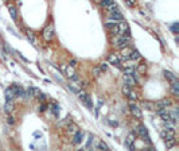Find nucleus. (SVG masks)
Here are the masks:
<instances>
[{"instance_id": "f257e3e1", "label": "nucleus", "mask_w": 179, "mask_h": 151, "mask_svg": "<svg viewBox=\"0 0 179 151\" xmlns=\"http://www.w3.org/2000/svg\"><path fill=\"white\" fill-rule=\"evenodd\" d=\"M131 38H127V36H114L112 43H113L114 47H119V49H124V47L128 46Z\"/></svg>"}, {"instance_id": "f03ea898", "label": "nucleus", "mask_w": 179, "mask_h": 151, "mask_svg": "<svg viewBox=\"0 0 179 151\" xmlns=\"http://www.w3.org/2000/svg\"><path fill=\"white\" fill-rule=\"evenodd\" d=\"M42 35H43V38H44V40H51L54 38V27H53V24H48V26H46L44 27V30H43V32H42Z\"/></svg>"}, {"instance_id": "7ed1b4c3", "label": "nucleus", "mask_w": 179, "mask_h": 151, "mask_svg": "<svg viewBox=\"0 0 179 151\" xmlns=\"http://www.w3.org/2000/svg\"><path fill=\"white\" fill-rule=\"evenodd\" d=\"M128 30H129V28H128V24H127L124 20H123V22H119V23H117V27H116L117 36H124L125 32L128 31Z\"/></svg>"}, {"instance_id": "20e7f679", "label": "nucleus", "mask_w": 179, "mask_h": 151, "mask_svg": "<svg viewBox=\"0 0 179 151\" xmlns=\"http://www.w3.org/2000/svg\"><path fill=\"white\" fill-rule=\"evenodd\" d=\"M78 97H80V100L84 101L85 104L89 107V108H92V101H90V99H89V94L85 90H80V92H78Z\"/></svg>"}, {"instance_id": "39448f33", "label": "nucleus", "mask_w": 179, "mask_h": 151, "mask_svg": "<svg viewBox=\"0 0 179 151\" xmlns=\"http://www.w3.org/2000/svg\"><path fill=\"white\" fill-rule=\"evenodd\" d=\"M163 76H164V78L169 81L170 84H175V82H178V77L174 74L173 72H170V70H164L163 72Z\"/></svg>"}, {"instance_id": "423d86ee", "label": "nucleus", "mask_w": 179, "mask_h": 151, "mask_svg": "<svg viewBox=\"0 0 179 151\" xmlns=\"http://www.w3.org/2000/svg\"><path fill=\"white\" fill-rule=\"evenodd\" d=\"M129 111H131L132 115L135 117H137V119H140V117H141V111H140V108L135 104V103H131V104H129Z\"/></svg>"}, {"instance_id": "0eeeda50", "label": "nucleus", "mask_w": 179, "mask_h": 151, "mask_svg": "<svg viewBox=\"0 0 179 151\" xmlns=\"http://www.w3.org/2000/svg\"><path fill=\"white\" fill-rule=\"evenodd\" d=\"M136 134L139 135V136H141V138L144 139V141H147V142H151L150 141V138H148V132H147V130H145V127L144 126H140L137 127V131H136Z\"/></svg>"}, {"instance_id": "6e6552de", "label": "nucleus", "mask_w": 179, "mask_h": 151, "mask_svg": "<svg viewBox=\"0 0 179 151\" xmlns=\"http://www.w3.org/2000/svg\"><path fill=\"white\" fill-rule=\"evenodd\" d=\"M110 20H113V22H123L124 20V16H123V14L121 12H119V11H110Z\"/></svg>"}, {"instance_id": "1a4fd4ad", "label": "nucleus", "mask_w": 179, "mask_h": 151, "mask_svg": "<svg viewBox=\"0 0 179 151\" xmlns=\"http://www.w3.org/2000/svg\"><path fill=\"white\" fill-rule=\"evenodd\" d=\"M132 50L128 49V47H124V49H121V53L119 54V57H120V60L123 61H128L129 60V56H131Z\"/></svg>"}, {"instance_id": "9d476101", "label": "nucleus", "mask_w": 179, "mask_h": 151, "mask_svg": "<svg viewBox=\"0 0 179 151\" xmlns=\"http://www.w3.org/2000/svg\"><path fill=\"white\" fill-rule=\"evenodd\" d=\"M84 131H80L78 130L76 134H74V138H73V143L74 145H80L81 142H82V139H84Z\"/></svg>"}, {"instance_id": "9b49d317", "label": "nucleus", "mask_w": 179, "mask_h": 151, "mask_svg": "<svg viewBox=\"0 0 179 151\" xmlns=\"http://www.w3.org/2000/svg\"><path fill=\"white\" fill-rule=\"evenodd\" d=\"M63 72L66 73V76H68L69 78H72L73 76L77 74L76 70H74V68H72V66H69V65H63Z\"/></svg>"}, {"instance_id": "f8f14e48", "label": "nucleus", "mask_w": 179, "mask_h": 151, "mask_svg": "<svg viewBox=\"0 0 179 151\" xmlns=\"http://www.w3.org/2000/svg\"><path fill=\"white\" fill-rule=\"evenodd\" d=\"M102 7H106V8H109L110 11H114L116 10V3L112 2V0H104V2L100 3Z\"/></svg>"}, {"instance_id": "ddd939ff", "label": "nucleus", "mask_w": 179, "mask_h": 151, "mask_svg": "<svg viewBox=\"0 0 179 151\" xmlns=\"http://www.w3.org/2000/svg\"><path fill=\"white\" fill-rule=\"evenodd\" d=\"M10 89L12 90V93H14V96H15V97H16V96H18V97H22V96H23V93H24V90L22 89L20 86H16V85L11 86Z\"/></svg>"}, {"instance_id": "4468645a", "label": "nucleus", "mask_w": 179, "mask_h": 151, "mask_svg": "<svg viewBox=\"0 0 179 151\" xmlns=\"http://www.w3.org/2000/svg\"><path fill=\"white\" fill-rule=\"evenodd\" d=\"M120 57H119V54H110L109 56V62L110 64H113V65H116V66H120L121 65V62H120Z\"/></svg>"}, {"instance_id": "2eb2a0df", "label": "nucleus", "mask_w": 179, "mask_h": 151, "mask_svg": "<svg viewBox=\"0 0 179 151\" xmlns=\"http://www.w3.org/2000/svg\"><path fill=\"white\" fill-rule=\"evenodd\" d=\"M14 109H15V104H14V101H6V104H4V112L6 113H12L14 112Z\"/></svg>"}, {"instance_id": "dca6fc26", "label": "nucleus", "mask_w": 179, "mask_h": 151, "mask_svg": "<svg viewBox=\"0 0 179 151\" xmlns=\"http://www.w3.org/2000/svg\"><path fill=\"white\" fill-rule=\"evenodd\" d=\"M124 74H125V76H129V77H132V78L136 80V72H135V68H133V66L125 68V69H124ZM136 81H137V80H136Z\"/></svg>"}, {"instance_id": "f3484780", "label": "nucleus", "mask_w": 179, "mask_h": 151, "mask_svg": "<svg viewBox=\"0 0 179 151\" xmlns=\"http://www.w3.org/2000/svg\"><path fill=\"white\" fill-rule=\"evenodd\" d=\"M133 142H135V132H132V134H129L128 136H127L125 139V143L128 147H131V149L133 150Z\"/></svg>"}, {"instance_id": "a211bd4d", "label": "nucleus", "mask_w": 179, "mask_h": 151, "mask_svg": "<svg viewBox=\"0 0 179 151\" xmlns=\"http://www.w3.org/2000/svg\"><path fill=\"white\" fill-rule=\"evenodd\" d=\"M123 78H124V84L125 85H129V86H133L136 84V80L135 78H132V77H129V76H123Z\"/></svg>"}, {"instance_id": "6ab92c4d", "label": "nucleus", "mask_w": 179, "mask_h": 151, "mask_svg": "<svg viewBox=\"0 0 179 151\" xmlns=\"http://www.w3.org/2000/svg\"><path fill=\"white\" fill-rule=\"evenodd\" d=\"M171 104H173V103H171L170 99H162L160 101H158V105H160L162 108H164V109H166V108H169V107H170Z\"/></svg>"}, {"instance_id": "aec40b11", "label": "nucleus", "mask_w": 179, "mask_h": 151, "mask_svg": "<svg viewBox=\"0 0 179 151\" xmlns=\"http://www.w3.org/2000/svg\"><path fill=\"white\" fill-rule=\"evenodd\" d=\"M159 116H160V117H162V119H163V120H164V121H166V123H167V121H169V123H170V121H171V115H170L169 109H166V111L160 112V113H159Z\"/></svg>"}, {"instance_id": "412c9836", "label": "nucleus", "mask_w": 179, "mask_h": 151, "mask_svg": "<svg viewBox=\"0 0 179 151\" xmlns=\"http://www.w3.org/2000/svg\"><path fill=\"white\" fill-rule=\"evenodd\" d=\"M171 93H173L175 97H178V96H179V82L171 84Z\"/></svg>"}, {"instance_id": "4be33fe9", "label": "nucleus", "mask_w": 179, "mask_h": 151, "mask_svg": "<svg viewBox=\"0 0 179 151\" xmlns=\"http://www.w3.org/2000/svg\"><path fill=\"white\" fill-rule=\"evenodd\" d=\"M166 145L169 149H171V147L177 146V141H175V138H167L166 139Z\"/></svg>"}, {"instance_id": "5701e85b", "label": "nucleus", "mask_w": 179, "mask_h": 151, "mask_svg": "<svg viewBox=\"0 0 179 151\" xmlns=\"http://www.w3.org/2000/svg\"><path fill=\"white\" fill-rule=\"evenodd\" d=\"M97 149L101 150V151H108V150H109V149H108V146H106V143L102 142V141H100L98 143H97Z\"/></svg>"}, {"instance_id": "b1692460", "label": "nucleus", "mask_w": 179, "mask_h": 151, "mask_svg": "<svg viewBox=\"0 0 179 151\" xmlns=\"http://www.w3.org/2000/svg\"><path fill=\"white\" fill-rule=\"evenodd\" d=\"M116 26H117V22H113V20H108L106 22V24H105V27L108 28V30H113V28L114 27H116Z\"/></svg>"}, {"instance_id": "393cba45", "label": "nucleus", "mask_w": 179, "mask_h": 151, "mask_svg": "<svg viewBox=\"0 0 179 151\" xmlns=\"http://www.w3.org/2000/svg\"><path fill=\"white\" fill-rule=\"evenodd\" d=\"M129 60H132V61L140 60V54H139V51H136V50H132L131 56H129Z\"/></svg>"}, {"instance_id": "a878e982", "label": "nucleus", "mask_w": 179, "mask_h": 151, "mask_svg": "<svg viewBox=\"0 0 179 151\" xmlns=\"http://www.w3.org/2000/svg\"><path fill=\"white\" fill-rule=\"evenodd\" d=\"M6 97H7V100H6V101H12V100H14V97H15L14 93H12V90H11L10 88L6 90Z\"/></svg>"}, {"instance_id": "bb28decb", "label": "nucleus", "mask_w": 179, "mask_h": 151, "mask_svg": "<svg viewBox=\"0 0 179 151\" xmlns=\"http://www.w3.org/2000/svg\"><path fill=\"white\" fill-rule=\"evenodd\" d=\"M127 97H128V99H129V100H131V101H135V100H137V97H139V96H137V93H136V92L132 89L131 92H129V94L127 96Z\"/></svg>"}, {"instance_id": "cd10ccee", "label": "nucleus", "mask_w": 179, "mask_h": 151, "mask_svg": "<svg viewBox=\"0 0 179 151\" xmlns=\"http://www.w3.org/2000/svg\"><path fill=\"white\" fill-rule=\"evenodd\" d=\"M66 130H68V132H72V134H76V132L78 131L77 130V126L74 123H72V124H69L68 127H66Z\"/></svg>"}, {"instance_id": "c85d7f7f", "label": "nucleus", "mask_w": 179, "mask_h": 151, "mask_svg": "<svg viewBox=\"0 0 179 151\" xmlns=\"http://www.w3.org/2000/svg\"><path fill=\"white\" fill-rule=\"evenodd\" d=\"M137 72L141 73V74H145V72H147V65L145 64H140L137 66Z\"/></svg>"}, {"instance_id": "c756f323", "label": "nucleus", "mask_w": 179, "mask_h": 151, "mask_svg": "<svg viewBox=\"0 0 179 151\" xmlns=\"http://www.w3.org/2000/svg\"><path fill=\"white\" fill-rule=\"evenodd\" d=\"M143 107H144V108H147V109H150V111H154V109H155V104H152V103H150V101H144Z\"/></svg>"}, {"instance_id": "7c9ffc66", "label": "nucleus", "mask_w": 179, "mask_h": 151, "mask_svg": "<svg viewBox=\"0 0 179 151\" xmlns=\"http://www.w3.org/2000/svg\"><path fill=\"white\" fill-rule=\"evenodd\" d=\"M123 93H124L125 96H128L129 94V92H131L132 90V86H129V85H125V84H124V85H123Z\"/></svg>"}, {"instance_id": "2f4dec72", "label": "nucleus", "mask_w": 179, "mask_h": 151, "mask_svg": "<svg viewBox=\"0 0 179 151\" xmlns=\"http://www.w3.org/2000/svg\"><path fill=\"white\" fill-rule=\"evenodd\" d=\"M10 12H11V16H12V19L16 20L18 19V16H16V8H15L14 6H10Z\"/></svg>"}, {"instance_id": "473e14b6", "label": "nucleus", "mask_w": 179, "mask_h": 151, "mask_svg": "<svg viewBox=\"0 0 179 151\" xmlns=\"http://www.w3.org/2000/svg\"><path fill=\"white\" fill-rule=\"evenodd\" d=\"M100 74H101V70H100L98 69V66H94V68H93V77H98Z\"/></svg>"}, {"instance_id": "72a5a7b5", "label": "nucleus", "mask_w": 179, "mask_h": 151, "mask_svg": "<svg viewBox=\"0 0 179 151\" xmlns=\"http://www.w3.org/2000/svg\"><path fill=\"white\" fill-rule=\"evenodd\" d=\"M69 89L72 90V92H74V93H78V92H80V88L76 86L74 84H70V85H69Z\"/></svg>"}, {"instance_id": "f704fd0d", "label": "nucleus", "mask_w": 179, "mask_h": 151, "mask_svg": "<svg viewBox=\"0 0 179 151\" xmlns=\"http://www.w3.org/2000/svg\"><path fill=\"white\" fill-rule=\"evenodd\" d=\"M26 35H27V38H28L30 40H31V42H32V43H34V42H35L34 34H32V32H31V31H27V32H26Z\"/></svg>"}, {"instance_id": "c9c22d12", "label": "nucleus", "mask_w": 179, "mask_h": 151, "mask_svg": "<svg viewBox=\"0 0 179 151\" xmlns=\"http://www.w3.org/2000/svg\"><path fill=\"white\" fill-rule=\"evenodd\" d=\"M98 69L101 72H106L108 70V65L105 64V62H104V64H101V65H98Z\"/></svg>"}, {"instance_id": "e433bc0d", "label": "nucleus", "mask_w": 179, "mask_h": 151, "mask_svg": "<svg viewBox=\"0 0 179 151\" xmlns=\"http://www.w3.org/2000/svg\"><path fill=\"white\" fill-rule=\"evenodd\" d=\"M125 4H127V6H129V7H133V6H136V3L133 2V0H127Z\"/></svg>"}, {"instance_id": "4c0bfd02", "label": "nucleus", "mask_w": 179, "mask_h": 151, "mask_svg": "<svg viewBox=\"0 0 179 151\" xmlns=\"http://www.w3.org/2000/svg\"><path fill=\"white\" fill-rule=\"evenodd\" d=\"M7 123H8V124H11V126H12V124L15 123V119H14L12 116H8V119H7Z\"/></svg>"}, {"instance_id": "58836bf2", "label": "nucleus", "mask_w": 179, "mask_h": 151, "mask_svg": "<svg viewBox=\"0 0 179 151\" xmlns=\"http://www.w3.org/2000/svg\"><path fill=\"white\" fill-rule=\"evenodd\" d=\"M38 100H39L40 103H43L44 100H46V96H44V94H42V93H40V94H39V99H38Z\"/></svg>"}, {"instance_id": "ea45409f", "label": "nucleus", "mask_w": 179, "mask_h": 151, "mask_svg": "<svg viewBox=\"0 0 179 151\" xmlns=\"http://www.w3.org/2000/svg\"><path fill=\"white\" fill-rule=\"evenodd\" d=\"M46 108H47V105L46 104H42V105L39 107V111L40 112H44V111H46Z\"/></svg>"}, {"instance_id": "a19ab883", "label": "nucleus", "mask_w": 179, "mask_h": 151, "mask_svg": "<svg viewBox=\"0 0 179 151\" xmlns=\"http://www.w3.org/2000/svg\"><path fill=\"white\" fill-rule=\"evenodd\" d=\"M177 26H178V23H175L174 26H171V30H173V31L175 32V34H177V32H178V30H177Z\"/></svg>"}, {"instance_id": "79ce46f5", "label": "nucleus", "mask_w": 179, "mask_h": 151, "mask_svg": "<svg viewBox=\"0 0 179 151\" xmlns=\"http://www.w3.org/2000/svg\"><path fill=\"white\" fill-rule=\"evenodd\" d=\"M92 142H93V138H92V136H89V141H88L86 147H90V146H92Z\"/></svg>"}, {"instance_id": "37998d69", "label": "nucleus", "mask_w": 179, "mask_h": 151, "mask_svg": "<svg viewBox=\"0 0 179 151\" xmlns=\"http://www.w3.org/2000/svg\"><path fill=\"white\" fill-rule=\"evenodd\" d=\"M76 64H77V61H76V60H72V61H70V65H69V66L74 68V66H76Z\"/></svg>"}, {"instance_id": "c03bdc74", "label": "nucleus", "mask_w": 179, "mask_h": 151, "mask_svg": "<svg viewBox=\"0 0 179 151\" xmlns=\"http://www.w3.org/2000/svg\"><path fill=\"white\" fill-rule=\"evenodd\" d=\"M12 151H18V150H12Z\"/></svg>"}, {"instance_id": "a18cd8bd", "label": "nucleus", "mask_w": 179, "mask_h": 151, "mask_svg": "<svg viewBox=\"0 0 179 151\" xmlns=\"http://www.w3.org/2000/svg\"><path fill=\"white\" fill-rule=\"evenodd\" d=\"M88 151H93V150H88Z\"/></svg>"}, {"instance_id": "49530a36", "label": "nucleus", "mask_w": 179, "mask_h": 151, "mask_svg": "<svg viewBox=\"0 0 179 151\" xmlns=\"http://www.w3.org/2000/svg\"><path fill=\"white\" fill-rule=\"evenodd\" d=\"M108 151H109V150H108Z\"/></svg>"}]
</instances>
